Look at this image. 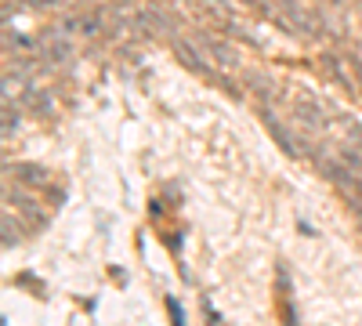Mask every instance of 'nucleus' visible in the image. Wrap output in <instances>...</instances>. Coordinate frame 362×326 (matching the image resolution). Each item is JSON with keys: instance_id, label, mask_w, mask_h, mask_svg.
Listing matches in <instances>:
<instances>
[{"instance_id": "1", "label": "nucleus", "mask_w": 362, "mask_h": 326, "mask_svg": "<svg viewBox=\"0 0 362 326\" xmlns=\"http://www.w3.org/2000/svg\"><path fill=\"white\" fill-rule=\"evenodd\" d=\"M279 22L290 29V33H300V37H319V18L315 11H308L300 0H279Z\"/></svg>"}, {"instance_id": "2", "label": "nucleus", "mask_w": 362, "mask_h": 326, "mask_svg": "<svg viewBox=\"0 0 362 326\" xmlns=\"http://www.w3.org/2000/svg\"><path fill=\"white\" fill-rule=\"evenodd\" d=\"M199 47L214 58L218 62V69H239V62H243V58H239V51L225 40V37H214V33H199Z\"/></svg>"}, {"instance_id": "3", "label": "nucleus", "mask_w": 362, "mask_h": 326, "mask_svg": "<svg viewBox=\"0 0 362 326\" xmlns=\"http://www.w3.org/2000/svg\"><path fill=\"white\" fill-rule=\"evenodd\" d=\"M293 120L305 127V131H312V134H319L322 127H326V109L315 102V98H305V102H293Z\"/></svg>"}, {"instance_id": "4", "label": "nucleus", "mask_w": 362, "mask_h": 326, "mask_svg": "<svg viewBox=\"0 0 362 326\" xmlns=\"http://www.w3.org/2000/svg\"><path fill=\"white\" fill-rule=\"evenodd\" d=\"M264 127H268V134H272V141H276L279 145V149H283V156H290V160H300V145H297V138L276 120V116H268L264 112Z\"/></svg>"}, {"instance_id": "5", "label": "nucleus", "mask_w": 362, "mask_h": 326, "mask_svg": "<svg viewBox=\"0 0 362 326\" xmlns=\"http://www.w3.org/2000/svg\"><path fill=\"white\" fill-rule=\"evenodd\" d=\"M11 174H15V182L25 185V189H44V182H47V170L37 167V163H15Z\"/></svg>"}, {"instance_id": "6", "label": "nucleus", "mask_w": 362, "mask_h": 326, "mask_svg": "<svg viewBox=\"0 0 362 326\" xmlns=\"http://www.w3.org/2000/svg\"><path fill=\"white\" fill-rule=\"evenodd\" d=\"M174 54L185 62L192 73H203V76H210V66H206V58H199V51L192 47V44H185V40H174Z\"/></svg>"}, {"instance_id": "7", "label": "nucleus", "mask_w": 362, "mask_h": 326, "mask_svg": "<svg viewBox=\"0 0 362 326\" xmlns=\"http://www.w3.org/2000/svg\"><path fill=\"white\" fill-rule=\"evenodd\" d=\"M40 54L47 58V62H69V58H73V44L69 40H62V37H54V40H47L44 47H40Z\"/></svg>"}, {"instance_id": "8", "label": "nucleus", "mask_w": 362, "mask_h": 326, "mask_svg": "<svg viewBox=\"0 0 362 326\" xmlns=\"http://www.w3.org/2000/svg\"><path fill=\"white\" fill-rule=\"evenodd\" d=\"M247 83L257 91V98H272V95H276V83H272L268 76H261V73H250V76H247Z\"/></svg>"}, {"instance_id": "9", "label": "nucleus", "mask_w": 362, "mask_h": 326, "mask_svg": "<svg viewBox=\"0 0 362 326\" xmlns=\"http://www.w3.org/2000/svg\"><path fill=\"white\" fill-rule=\"evenodd\" d=\"M0 225H4V247H18V243H22V232L15 228L11 214H4V221H0Z\"/></svg>"}, {"instance_id": "10", "label": "nucleus", "mask_w": 362, "mask_h": 326, "mask_svg": "<svg viewBox=\"0 0 362 326\" xmlns=\"http://www.w3.org/2000/svg\"><path fill=\"white\" fill-rule=\"evenodd\" d=\"M15 127H18V116H11V105L4 102V138H11Z\"/></svg>"}, {"instance_id": "11", "label": "nucleus", "mask_w": 362, "mask_h": 326, "mask_svg": "<svg viewBox=\"0 0 362 326\" xmlns=\"http://www.w3.org/2000/svg\"><path fill=\"white\" fill-rule=\"evenodd\" d=\"M167 312H170L174 326H185V319H181V308H177V301H167Z\"/></svg>"}, {"instance_id": "12", "label": "nucleus", "mask_w": 362, "mask_h": 326, "mask_svg": "<svg viewBox=\"0 0 362 326\" xmlns=\"http://www.w3.org/2000/svg\"><path fill=\"white\" fill-rule=\"evenodd\" d=\"M355 76H358V87H362V66L355 62Z\"/></svg>"}, {"instance_id": "13", "label": "nucleus", "mask_w": 362, "mask_h": 326, "mask_svg": "<svg viewBox=\"0 0 362 326\" xmlns=\"http://www.w3.org/2000/svg\"><path fill=\"white\" fill-rule=\"evenodd\" d=\"M329 4H341V0H329Z\"/></svg>"}]
</instances>
